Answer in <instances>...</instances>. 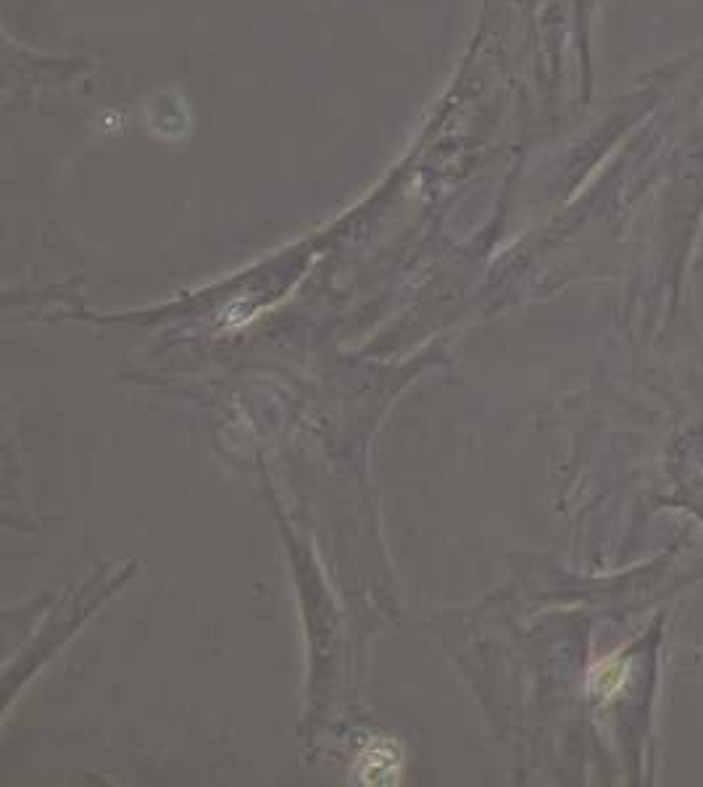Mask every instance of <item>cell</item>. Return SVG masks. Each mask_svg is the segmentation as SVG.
Returning a JSON list of instances; mask_svg holds the SVG:
<instances>
[{
  "instance_id": "6da1fadb",
  "label": "cell",
  "mask_w": 703,
  "mask_h": 787,
  "mask_svg": "<svg viewBox=\"0 0 703 787\" xmlns=\"http://www.w3.org/2000/svg\"><path fill=\"white\" fill-rule=\"evenodd\" d=\"M404 774V759L393 742H374L359 755V777L367 785H395Z\"/></svg>"
}]
</instances>
